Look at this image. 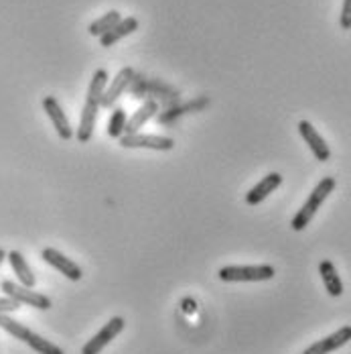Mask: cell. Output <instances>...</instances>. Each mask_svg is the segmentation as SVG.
I'll use <instances>...</instances> for the list:
<instances>
[{"instance_id":"cell-17","label":"cell","mask_w":351,"mask_h":354,"mask_svg":"<svg viewBox=\"0 0 351 354\" xmlns=\"http://www.w3.org/2000/svg\"><path fill=\"white\" fill-rule=\"evenodd\" d=\"M6 259H8V263H10V267H12V271H14L19 283L33 289L37 283V279L35 275H33V271H31V267L27 265L25 257H23L19 250H10V252H6Z\"/></svg>"},{"instance_id":"cell-18","label":"cell","mask_w":351,"mask_h":354,"mask_svg":"<svg viewBox=\"0 0 351 354\" xmlns=\"http://www.w3.org/2000/svg\"><path fill=\"white\" fill-rule=\"evenodd\" d=\"M106 86H108V71H106L104 68H100V70H96L94 77H92V82H90L86 102L102 104V96H104Z\"/></svg>"},{"instance_id":"cell-12","label":"cell","mask_w":351,"mask_h":354,"mask_svg":"<svg viewBox=\"0 0 351 354\" xmlns=\"http://www.w3.org/2000/svg\"><path fill=\"white\" fill-rule=\"evenodd\" d=\"M282 183L281 174H268L266 177H262L250 192L246 194V204L248 206H258L260 202H264L279 185Z\"/></svg>"},{"instance_id":"cell-15","label":"cell","mask_w":351,"mask_h":354,"mask_svg":"<svg viewBox=\"0 0 351 354\" xmlns=\"http://www.w3.org/2000/svg\"><path fill=\"white\" fill-rule=\"evenodd\" d=\"M319 275L323 279V285L327 289V293L331 297H341L343 295V283H341V277L335 269V265L331 261H321L319 265Z\"/></svg>"},{"instance_id":"cell-8","label":"cell","mask_w":351,"mask_h":354,"mask_svg":"<svg viewBox=\"0 0 351 354\" xmlns=\"http://www.w3.org/2000/svg\"><path fill=\"white\" fill-rule=\"evenodd\" d=\"M43 108H45V112H47L49 120L53 122V129L57 131L59 139L70 141L71 137H73V129H71L70 118L66 116L63 108L59 106L57 98H55V96H45V98H43Z\"/></svg>"},{"instance_id":"cell-4","label":"cell","mask_w":351,"mask_h":354,"mask_svg":"<svg viewBox=\"0 0 351 354\" xmlns=\"http://www.w3.org/2000/svg\"><path fill=\"white\" fill-rule=\"evenodd\" d=\"M0 289L4 291L6 297L14 299V301H19V304H25V306H29V308H35V310L47 312V310H51V306H53L51 299H49L47 295H43V293H39V291H33L31 287H25V285L8 281V279H4V281L0 283Z\"/></svg>"},{"instance_id":"cell-23","label":"cell","mask_w":351,"mask_h":354,"mask_svg":"<svg viewBox=\"0 0 351 354\" xmlns=\"http://www.w3.org/2000/svg\"><path fill=\"white\" fill-rule=\"evenodd\" d=\"M4 259H6V250H4V248H0V265L4 263Z\"/></svg>"},{"instance_id":"cell-22","label":"cell","mask_w":351,"mask_h":354,"mask_svg":"<svg viewBox=\"0 0 351 354\" xmlns=\"http://www.w3.org/2000/svg\"><path fill=\"white\" fill-rule=\"evenodd\" d=\"M21 308L19 301L10 299V297H0V314H10V312H17Z\"/></svg>"},{"instance_id":"cell-21","label":"cell","mask_w":351,"mask_h":354,"mask_svg":"<svg viewBox=\"0 0 351 354\" xmlns=\"http://www.w3.org/2000/svg\"><path fill=\"white\" fill-rule=\"evenodd\" d=\"M339 23H341V29L343 31H351V0H343Z\"/></svg>"},{"instance_id":"cell-5","label":"cell","mask_w":351,"mask_h":354,"mask_svg":"<svg viewBox=\"0 0 351 354\" xmlns=\"http://www.w3.org/2000/svg\"><path fill=\"white\" fill-rule=\"evenodd\" d=\"M124 326H126V322H124V318H120V316H114L112 319H108V324H104L100 328V332L96 336H92V340H88L83 344L81 354H100L118 334H122Z\"/></svg>"},{"instance_id":"cell-10","label":"cell","mask_w":351,"mask_h":354,"mask_svg":"<svg viewBox=\"0 0 351 354\" xmlns=\"http://www.w3.org/2000/svg\"><path fill=\"white\" fill-rule=\"evenodd\" d=\"M351 340V326H343L337 332L329 334L323 340H317L315 344H311L303 354H331L339 351L341 346H345Z\"/></svg>"},{"instance_id":"cell-7","label":"cell","mask_w":351,"mask_h":354,"mask_svg":"<svg viewBox=\"0 0 351 354\" xmlns=\"http://www.w3.org/2000/svg\"><path fill=\"white\" fill-rule=\"evenodd\" d=\"M41 259H43L47 265H51L53 269H57L61 275H66L70 281H79V279L83 277L79 265H75V261L68 259V257H66L63 252H59L57 248H43V250H41Z\"/></svg>"},{"instance_id":"cell-6","label":"cell","mask_w":351,"mask_h":354,"mask_svg":"<svg viewBox=\"0 0 351 354\" xmlns=\"http://www.w3.org/2000/svg\"><path fill=\"white\" fill-rule=\"evenodd\" d=\"M120 147L124 149H152V151H171L175 147V141L171 137H161V135H122Z\"/></svg>"},{"instance_id":"cell-11","label":"cell","mask_w":351,"mask_h":354,"mask_svg":"<svg viewBox=\"0 0 351 354\" xmlns=\"http://www.w3.org/2000/svg\"><path fill=\"white\" fill-rule=\"evenodd\" d=\"M132 82H134V70H132V68H124V70L118 71L116 77L110 82L108 92H104V96H102V104H100V108L114 106V104L118 102V98L124 94V90H126Z\"/></svg>"},{"instance_id":"cell-19","label":"cell","mask_w":351,"mask_h":354,"mask_svg":"<svg viewBox=\"0 0 351 354\" xmlns=\"http://www.w3.org/2000/svg\"><path fill=\"white\" fill-rule=\"evenodd\" d=\"M120 21H122V17H120L118 10H108L106 15H102L98 21H94V23L88 27V33L92 37H102L104 33H108L116 23H120Z\"/></svg>"},{"instance_id":"cell-13","label":"cell","mask_w":351,"mask_h":354,"mask_svg":"<svg viewBox=\"0 0 351 354\" xmlns=\"http://www.w3.org/2000/svg\"><path fill=\"white\" fill-rule=\"evenodd\" d=\"M98 110L100 104H94V102H86L83 110H81V118H79V127H77V141L90 142L92 141V135H94V127H96V118H98Z\"/></svg>"},{"instance_id":"cell-3","label":"cell","mask_w":351,"mask_h":354,"mask_svg":"<svg viewBox=\"0 0 351 354\" xmlns=\"http://www.w3.org/2000/svg\"><path fill=\"white\" fill-rule=\"evenodd\" d=\"M277 275L272 265H228L217 271V277L225 283H256L270 281Z\"/></svg>"},{"instance_id":"cell-2","label":"cell","mask_w":351,"mask_h":354,"mask_svg":"<svg viewBox=\"0 0 351 354\" xmlns=\"http://www.w3.org/2000/svg\"><path fill=\"white\" fill-rule=\"evenodd\" d=\"M0 328L4 330V332H8L10 336H14V338H19L21 342H25L27 346H31L35 353L39 354H66L57 344H53V342H49V340H45L43 336H39L35 334L33 330H29L25 324H21V322H17V319H12L8 314H0Z\"/></svg>"},{"instance_id":"cell-9","label":"cell","mask_w":351,"mask_h":354,"mask_svg":"<svg viewBox=\"0 0 351 354\" xmlns=\"http://www.w3.org/2000/svg\"><path fill=\"white\" fill-rule=\"evenodd\" d=\"M299 133L305 139V142L309 145V149L313 151V155L317 157V161H329L331 159V149L325 142V139L319 135L315 127L309 120H301L299 122Z\"/></svg>"},{"instance_id":"cell-20","label":"cell","mask_w":351,"mask_h":354,"mask_svg":"<svg viewBox=\"0 0 351 354\" xmlns=\"http://www.w3.org/2000/svg\"><path fill=\"white\" fill-rule=\"evenodd\" d=\"M126 122H128V116H126L124 108H114V112H112V116H110V120H108V137L120 139V137L124 135Z\"/></svg>"},{"instance_id":"cell-14","label":"cell","mask_w":351,"mask_h":354,"mask_svg":"<svg viewBox=\"0 0 351 354\" xmlns=\"http://www.w3.org/2000/svg\"><path fill=\"white\" fill-rule=\"evenodd\" d=\"M134 31H139V21H137L134 17H126V19H122L120 23H116L108 33H104V35L100 37V43H102V47H112V45H116L120 39L132 35Z\"/></svg>"},{"instance_id":"cell-16","label":"cell","mask_w":351,"mask_h":354,"mask_svg":"<svg viewBox=\"0 0 351 354\" xmlns=\"http://www.w3.org/2000/svg\"><path fill=\"white\" fill-rule=\"evenodd\" d=\"M157 112H159V104H157V100H146L144 104H142L130 118H128V122H126V129H124V135H134V133H139L142 127L152 118V116H157Z\"/></svg>"},{"instance_id":"cell-1","label":"cell","mask_w":351,"mask_h":354,"mask_svg":"<svg viewBox=\"0 0 351 354\" xmlns=\"http://www.w3.org/2000/svg\"><path fill=\"white\" fill-rule=\"evenodd\" d=\"M335 185H337L335 177H323V179L317 183L315 189L309 194L307 202L303 204V208L294 214V218H292V222H290V226H292L294 232H301V230H305V228L309 226V222L313 220V216L317 214V210L323 206V202L329 198V194L335 189Z\"/></svg>"}]
</instances>
